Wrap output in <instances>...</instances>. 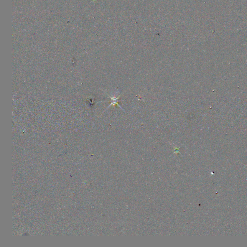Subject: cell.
I'll return each mask as SVG.
<instances>
[{
	"mask_svg": "<svg viewBox=\"0 0 247 247\" xmlns=\"http://www.w3.org/2000/svg\"><path fill=\"white\" fill-rule=\"evenodd\" d=\"M108 96L110 97V98H111V103L110 104V105H109V106L108 107V108L110 107L111 106H112V105H113V106H115L116 105H118V106L120 108H121V109H122L123 110H124V109H123L120 106L119 104H118V99L120 97H121V96H119L118 97H111V96Z\"/></svg>",
	"mask_w": 247,
	"mask_h": 247,
	"instance_id": "1",
	"label": "cell"
}]
</instances>
